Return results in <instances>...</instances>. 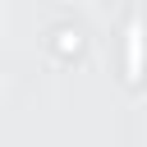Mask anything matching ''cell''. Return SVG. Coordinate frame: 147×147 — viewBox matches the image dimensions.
Segmentation results:
<instances>
[{
    "instance_id": "cell-1",
    "label": "cell",
    "mask_w": 147,
    "mask_h": 147,
    "mask_svg": "<svg viewBox=\"0 0 147 147\" xmlns=\"http://www.w3.org/2000/svg\"><path fill=\"white\" fill-rule=\"evenodd\" d=\"M124 78H129V83L142 78V18L129 23V41H124Z\"/></svg>"
}]
</instances>
